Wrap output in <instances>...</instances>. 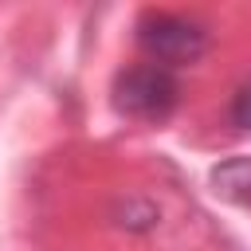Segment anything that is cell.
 Wrapping results in <instances>:
<instances>
[{
  "mask_svg": "<svg viewBox=\"0 0 251 251\" xmlns=\"http://www.w3.org/2000/svg\"><path fill=\"white\" fill-rule=\"evenodd\" d=\"M176 102H180V82L161 63H137L114 78V106L126 118L165 122L176 110Z\"/></svg>",
  "mask_w": 251,
  "mask_h": 251,
  "instance_id": "obj_1",
  "label": "cell"
},
{
  "mask_svg": "<svg viewBox=\"0 0 251 251\" xmlns=\"http://www.w3.org/2000/svg\"><path fill=\"white\" fill-rule=\"evenodd\" d=\"M137 43L153 55V63L173 71L180 63H196L208 51V27L176 12H145L137 20Z\"/></svg>",
  "mask_w": 251,
  "mask_h": 251,
  "instance_id": "obj_2",
  "label": "cell"
},
{
  "mask_svg": "<svg viewBox=\"0 0 251 251\" xmlns=\"http://www.w3.org/2000/svg\"><path fill=\"white\" fill-rule=\"evenodd\" d=\"M212 184L231 204H251V157H231L212 169Z\"/></svg>",
  "mask_w": 251,
  "mask_h": 251,
  "instance_id": "obj_3",
  "label": "cell"
},
{
  "mask_svg": "<svg viewBox=\"0 0 251 251\" xmlns=\"http://www.w3.org/2000/svg\"><path fill=\"white\" fill-rule=\"evenodd\" d=\"M227 114H231V126H235V129H251V82L235 90Z\"/></svg>",
  "mask_w": 251,
  "mask_h": 251,
  "instance_id": "obj_4",
  "label": "cell"
}]
</instances>
